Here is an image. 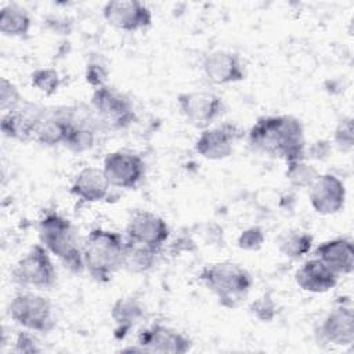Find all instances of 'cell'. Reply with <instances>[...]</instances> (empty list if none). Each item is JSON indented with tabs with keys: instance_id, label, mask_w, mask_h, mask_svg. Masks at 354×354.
Wrapping results in <instances>:
<instances>
[{
	"instance_id": "cell-29",
	"label": "cell",
	"mask_w": 354,
	"mask_h": 354,
	"mask_svg": "<svg viewBox=\"0 0 354 354\" xmlns=\"http://www.w3.org/2000/svg\"><path fill=\"white\" fill-rule=\"evenodd\" d=\"M264 243V234L259 227L245 230L238 238V246L243 250H259Z\"/></svg>"
},
{
	"instance_id": "cell-4",
	"label": "cell",
	"mask_w": 354,
	"mask_h": 354,
	"mask_svg": "<svg viewBox=\"0 0 354 354\" xmlns=\"http://www.w3.org/2000/svg\"><path fill=\"white\" fill-rule=\"evenodd\" d=\"M198 277L225 308L238 307L252 286L250 274L243 267L230 261L207 264Z\"/></svg>"
},
{
	"instance_id": "cell-10",
	"label": "cell",
	"mask_w": 354,
	"mask_h": 354,
	"mask_svg": "<svg viewBox=\"0 0 354 354\" xmlns=\"http://www.w3.org/2000/svg\"><path fill=\"white\" fill-rule=\"evenodd\" d=\"M322 342L335 346H351L354 342V314L350 300H340L319 325L317 332Z\"/></svg>"
},
{
	"instance_id": "cell-5",
	"label": "cell",
	"mask_w": 354,
	"mask_h": 354,
	"mask_svg": "<svg viewBox=\"0 0 354 354\" xmlns=\"http://www.w3.org/2000/svg\"><path fill=\"white\" fill-rule=\"evenodd\" d=\"M10 317L32 332L48 333L55 328L51 301L36 293H18L8 304Z\"/></svg>"
},
{
	"instance_id": "cell-30",
	"label": "cell",
	"mask_w": 354,
	"mask_h": 354,
	"mask_svg": "<svg viewBox=\"0 0 354 354\" xmlns=\"http://www.w3.org/2000/svg\"><path fill=\"white\" fill-rule=\"evenodd\" d=\"M106 76H108V72H106L105 66H102L100 64H90V65H87L86 80L93 87L98 88L101 86H105Z\"/></svg>"
},
{
	"instance_id": "cell-6",
	"label": "cell",
	"mask_w": 354,
	"mask_h": 354,
	"mask_svg": "<svg viewBox=\"0 0 354 354\" xmlns=\"http://www.w3.org/2000/svg\"><path fill=\"white\" fill-rule=\"evenodd\" d=\"M91 106L100 123L109 129H124L136 119L130 100L106 84L94 88Z\"/></svg>"
},
{
	"instance_id": "cell-22",
	"label": "cell",
	"mask_w": 354,
	"mask_h": 354,
	"mask_svg": "<svg viewBox=\"0 0 354 354\" xmlns=\"http://www.w3.org/2000/svg\"><path fill=\"white\" fill-rule=\"evenodd\" d=\"M30 18L22 7L17 4H8L1 8L0 32L3 35L11 37L26 36L30 29Z\"/></svg>"
},
{
	"instance_id": "cell-13",
	"label": "cell",
	"mask_w": 354,
	"mask_h": 354,
	"mask_svg": "<svg viewBox=\"0 0 354 354\" xmlns=\"http://www.w3.org/2000/svg\"><path fill=\"white\" fill-rule=\"evenodd\" d=\"M137 346H140L144 353L184 354L191 350L192 342L183 333L169 326L155 324L138 333Z\"/></svg>"
},
{
	"instance_id": "cell-7",
	"label": "cell",
	"mask_w": 354,
	"mask_h": 354,
	"mask_svg": "<svg viewBox=\"0 0 354 354\" xmlns=\"http://www.w3.org/2000/svg\"><path fill=\"white\" fill-rule=\"evenodd\" d=\"M12 279L22 286L48 289L55 283L57 271L43 245H33L12 270Z\"/></svg>"
},
{
	"instance_id": "cell-12",
	"label": "cell",
	"mask_w": 354,
	"mask_h": 354,
	"mask_svg": "<svg viewBox=\"0 0 354 354\" xmlns=\"http://www.w3.org/2000/svg\"><path fill=\"white\" fill-rule=\"evenodd\" d=\"M310 188V203L313 209L324 216L340 212L346 201L344 184L333 174H319Z\"/></svg>"
},
{
	"instance_id": "cell-3",
	"label": "cell",
	"mask_w": 354,
	"mask_h": 354,
	"mask_svg": "<svg viewBox=\"0 0 354 354\" xmlns=\"http://www.w3.org/2000/svg\"><path fill=\"white\" fill-rule=\"evenodd\" d=\"M39 236L41 245L68 270L80 272L84 268L83 249L79 246L75 228L68 218L55 212L46 213L39 221Z\"/></svg>"
},
{
	"instance_id": "cell-18",
	"label": "cell",
	"mask_w": 354,
	"mask_h": 354,
	"mask_svg": "<svg viewBox=\"0 0 354 354\" xmlns=\"http://www.w3.org/2000/svg\"><path fill=\"white\" fill-rule=\"evenodd\" d=\"M315 257L337 275L351 274L354 268V248L348 238H335L315 248Z\"/></svg>"
},
{
	"instance_id": "cell-31",
	"label": "cell",
	"mask_w": 354,
	"mask_h": 354,
	"mask_svg": "<svg viewBox=\"0 0 354 354\" xmlns=\"http://www.w3.org/2000/svg\"><path fill=\"white\" fill-rule=\"evenodd\" d=\"M14 351H17V353H39L40 348L36 346L35 339L28 332H21L17 336Z\"/></svg>"
},
{
	"instance_id": "cell-15",
	"label": "cell",
	"mask_w": 354,
	"mask_h": 354,
	"mask_svg": "<svg viewBox=\"0 0 354 354\" xmlns=\"http://www.w3.org/2000/svg\"><path fill=\"white\" fill-rule=\"evenodd\" d=\"M238 133V127L230 123L206 129L196 138L195 151L209 160L225 159L234 151V141L239 137Z\"/></svg>"
},
{
	"instance_id": "cell-25",
	"label": "cell",
	"mask_w": 354,
	"mask_h": 354,
	"mask_svg": "<svg viewBox=\"0 0 354 354\" xmlns=\"http://www.w3.org/2000/svg\"><path fill=\"white\" fill-rule=\"evenodd\" d=\"M32 86L46 95H53L58 91L61 84V77L58 72L53 68L36 69L30 76Z\"/></svg>"
},
{
	"instance_id": "cell-9",
	"label": "cell",
	"mask_w": 354,
	"mask_h": 354,
	"mask_svg": "<svg viewBox=\"0 0 354 354\" xmlns=\"http://www.w3.org/2000/svg\"><path fill=\"white\" fill-rule=\"evenodd\" d=\"M105 21L116 29L136 32L152 24V11L137 0H113L102 8Z\"/></svg>"
},
{
	"instance_id": "cell-17",
	"label": "cell",
	"mask_w": 354,
	"mask_h": 354,
	"mask_svg": "<svg viewBox=\"0 0 354 354\" xmlns=\"http://www.w3.org/2000/svg\"><path fill=\"white\" fill-rule=\"evenodd\" d=\"M111 187L102 169L88 166L76 174L71 185V194L82 202L95 203L106 199Z\"/></svg>"
},
{
	"instance_id": "cell-27",
	"label": "cell",
	"mask_w": 354,
	"mask_h": 354,
	"mask_svg": "<svg viewBox=\"0 0 354 354\" xmlns=\"http://www.w3.org/2000/svg\"><path fill=\"white\" fill-rule=\"evenodd\" d=\"M335 144L342 151H351L354 145V134H353V119L344 118L339 122L335 129Z\"/></svg>"
},
{
	"instance_id": "cell-28",
	"label": "cell",
	"mask_w": 354,
	"mask_h": 354,
	"mask_svg": "<svg viewBox=\"0 0 354 354\" xmlns=\"http://www.w3.org/2000/svg\"><path fill=\"white\" fill-rule=\"evenodd\" d=\"M0 102H1V109L6 112L15 109L21 104V95L17 87L11 82H8L6 77L1 79Z\"/></svg>"
},
{
	"instance_id": "cell-20",
	"label": "cell",
	"mask_w": 354,
	"mask_h": 354,
	"mask_svg": "<svg viewBox=\"0 0 354 354\" xmlns=\"http://www.w3.org/2000/svg\"><path fill=\"white\" fill-rule=\"evenodd\" d=\"M159 249L152 246L126 239L124 241V254H123V267L130 272H144L152 268L156 260Z\"/></svg>"
},
{
	"instance_id": "cell-11",
	"label": "cell",
	"mask_w": 354,
	"mask_h": 354,
	"mask_svg": "<svg viewBox=\"0 0 354 354\" xmlns=\"http://www.w3.org/2000/svg\"><path fill=\"white\" fill-rule=\"evenodd\" d=\"M178 108L184 118L195 126L212 123L221 112V98L207 91H188L177 97Z\"/></svg>"
},
{
	"instance_id": "cell-1",
	"label": "cell",
	"mask_w": 354,
	"mask_h": 354,
	"mask_svg": "<svg viewBox=\"0 0 354 354\" xmlns=\"http://www.w3.org/2000/svg\"><path fill=\"white\" fill-rule=\"evenodd\" d=\"M253 148L282 158L286 163L301 160L304 155V129L301 122L290 115L261 116L249 130Z\"/></svg>"
},
{
	"instance_id": "cell-21",
	"label": "cell",
	"mask_w": 354,
	"mask_h": 354,
	"mask_svg": "<svg viewBox=\"0 0 354 354\" xmlns=\"http://www.w3.org/2000/svg\"><path fill=\"white\" fill-rule=\"evenodd\" d=\"M142 315L144 310L134 297H120L111 308V317L116 322V330L122 337L138 319L142 318Z\"/></svg>"
},
{
	"instance_id": "cell-14",
	"label": "cell",
	"mask_w": 354,
	"mask_h": 354,
	"mask_svg": "<svg viewBox=\"0 0 354 354\" xmlns=\"http://www.w3.org/2000/svg\"><path fill=\"white\" fill-rule=\"evenodd\" d=\"M129 239L160 249L170 235L169 225L158 214L147 210H140L133 214L126 227Z\"/></svg>"
},
{
	"instance_id": "cell-8",
	"label": "cell",
	"mask_w": 354,
	"mask_h": 354,
	"mask_svg": "<svg viewBox=\"0 0 354 354\" xmlns=\"http://www.w3.org/2000/svg\"><path fill=\"white\" fill-rule=\"evenodd\" d=\"M102 170L112 187L131 189L145 174V163L137 153L115 151L105 156Z\"/></svg>"
},
{
	"instance_id": "cell-16",
	"label": "cell",
	"mask_w": 354,
	"mask_h": 354,
	"mask_svg": "<svg viewBox=\"0 0 354 354\" xmlns=\"http://www.w3.org/2000/svg\"><path fill=\"white\" fill-rule=\"evenodd\" d=\"M203 72L214 84H228L245 79V69L238 54L217 50L203 59Z\"/></svg>"
},
{
	"instance_id": "cell-23",
	"label": "cell",
	"mask_w": 354,
	"mask_h": 354,
	"mask_svg": "<svg viewBox=\"0 0 354 354\" xmlns=\"http://www.w3.org/2000/svg\"><path fill=\"white\" fill-rule=\"evenodd\" d=\"M313 245V236L303 231H289L278 238L279 252L289 259H299L307 254Z\"/></svg>"
},
{
	"instance_id": "cell-26",
	"label": "cell",
	"mask_w": 354,
	"mask_h": 354,
	"mask_svg": "<svg viewBox=\"0 0 354 354\" xmlns=\"http://www.w3.org/2000/svg\"><path fill=\"white\" fill-rule=\"evenodd\" d=\"M250 313L259 321L270 322L277 315V303L274 301V299L268 293H266V295L257 297L250 304Z\"/></svg>"
},
{
	"instance_id": "cell-2",
	"label": "cell",
	"mask_w": 354,
	"mask_h": 354,
	"mask_svg": "<svg viewBox=\"0 0 354 354\" xmlns=\"http://www.w3.org/2000/svg\"><path fill=\"white\" fill-rule=\"evenodd\" d=\"M84 268L97 282H108L123 267L124 239L120 234L93 228L83 243Z\"/></svg>"
},
{
	"instance_id": "cell-24",
	"label": "cell",
	"mask_w": 354,
	"mask_h": 354,
	"mask_svg": "<svg viewBox=\"0 0 354 354\" xmlns=\"http://www.w3.org/2000/svg\"><path fill=\"white\" fill-rule=\"evenodd\" d=\"M318 171L315 167L311 165H307L303 159L301 160H295L288 163V170H286V177L289 181L299 188H308L315 178L318 177Z\"/></svg>"
},
{
	"instance_id": "cell-19",
	"label": "cell",
	"mask_w": 354,
	"mask_h": 354,
	"mask_svg": "<svg viewBox=\"0 0 354 354\" xmlns=\"http://www.w3.org/2000/svg\"><path fill=\"white\" fill-rule=\"evenodd\" d=\"M337 277L336 272L315 257L303 263L295 274V281L306 292L325 293L336 286Z\"/></svg>"
}]
</instances>
